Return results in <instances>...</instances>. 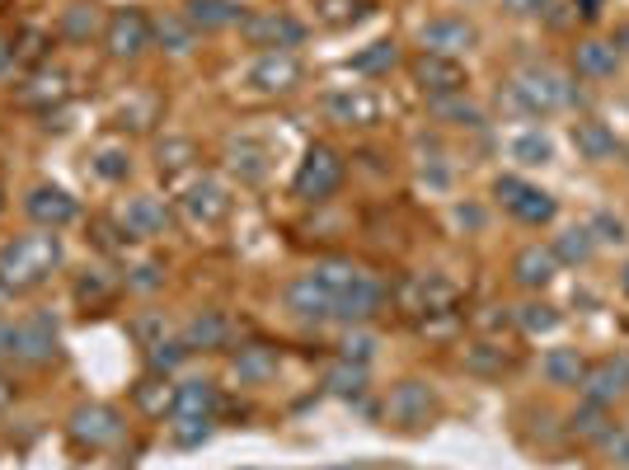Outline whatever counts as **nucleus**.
Returning a JSON list of instances; mask_svg holds the SVG:
<instances>
[{
	"label": "nucleus",
	"instance_id": "obj_1",
	"mask_svg": "<svg viewBox=\"0 0 629 470\" xmlns=\"http://www.w3.org/2000/svg\"><path fill=\"white\" fill-rule=\"evenodd\" d=\"M62 264V240L57 231L19 235L15 245L0 250V292H33L52 278V268Z\"/></svg>",
	"mask_w": 629,
	"mask_h": 470
},
{
	"label": "nucleus",
	"instance_id": "obj_2",
	"mask_svg": "<svg viewBox=\"0 0 629 470\" xmlns=\"http://www.w3.org/2000/svg\"><path fill=\"white\" fill-rule=\"evenodd\" d=\"M0 358H15V362H43L57 358V320L52 315H29L19 325H0Z\"/></svg>",
	"mask_w": 629,
	"mask_h": 470
},
{
	"label": "nucleus",
	"instance_id": "obj_3",
	"mask_svg": "<svg viewBox=\"0 0 629 470\" xmlns=\"http://www.w3.org/2000/svg\"><path fill=\"white\" fill-rule=\"evenodd\" d=\"M338 184H343V156H338L334 146H310L306 160H301V170H296V198H306V203H324V198H334Z\"/></svg>",
	"mask_w": 629,
	"mask_h": 470
},
{
	"label": "nucleus",
	"instance_id": "obj_4",
	"mask_svg": "<svg viewBox=\"0 0 629 470\" xmlns=\"http://www.w3.org/2000/svg\"><path fill=\"white\" fill-rule=\"evenodd\" d=\"M568 99H573V94H568L564 80L550 76V71H526L522 80L507 85V104L531 113V118H536V113H554L559 104H568Z\"/></svg>",
	"mask_w": 629,
	"mask_h": 470
},
{
	"label": "nucleus",
	"instance_id": "obj_5",
	"mask_svg": "<svg viewBox=\"0 0 629 470\" xmlns=\"http://www.w3.org/2000/svg\"><path fill=\"white\" fill-rule=\"evenodd\" d=\"M216 405H221V400H216L212 381H188V386H174V419L188 423L184 433H179V442L207 438V423H212Z\"/></svg>",
	"mask_w": 629,
	"mask_h": 470
},
{
	"label": "nucleus",
	"instance_id": "obj_6",
	"mask_svg": "<svg viewBox=\"0 0 629 470\" xmlns=\"http://www.w3.org/2000/svg\"><path fill=\"white\" fill-rule=\"evenodd\" d=\"M127 433V423L118 409L108 405H80L76 414H71V438L80 442V447H90V452H104V447H118Z\"/></svg>",
	"mask_w": 629,
	"mask_h": 470
},
{
	"label": "nucleus",
	"instance_id": "obj_7",
	"mask_svg": "<svg viewBox=\"0 0 629 470\" xmlns=\"http://www.w3.org/2000/svg\"><path fill=\"white\" fill-rule=\"evenodd\" d=\"M104 47L113 62H137L141 52L151 47V19L141 15V10H118L104 24Z\"/></svg>",
	"mask_w": 629,
	"mask_h": 470
},
{
	"label": "nucleus",
	"instance_id": "obj_8",
	"mask_svg": "<svg viewBox=\"0 0 629 470\" xmlns=\"http://www.w3.org/2000/svg\"><path fill=\"white\" fill-rule=\"evenodd\" d=\"M240 33H245L249 47H268V52L296 47L306 38V29H301L292 15H277V10H254V15H245L240 19Z\"/></svg>",
	"mask_w": 629,
	"mask_h": 470
},
{
	"label": "nucleus",
	"instance_id": "obj_9",
	"mask_svg": "<svg viewBox=\"0 0 629 470\" xmlns=\"http://www.w3.org/2000/svg\"><path fill=\"white\" fill-rule=\"evenodd\" d=\"M381 306H385V282L357 268V278L348 282V287L338 292V301H334V320L362 325V320H371V315H381Z\"/></svg>",
	"mask_w": 629,
	"mask_h": 470
},
{
	"label": "nucleus",
	"instance_id": "obj_10",
	"mask_svg": "<svg viewBox=\"0 0 629 470\" xmlns=\"http://www.w3.org/2000/svg\"><path fill=\"white\" fill-rule=\"evenodd\" d=\"M301 76H306V66L296 62V52H287V47H277V52H263L259 62L249 66V85L263 94H287L301 85Z\"/></svg>",
	"mask_w": 629,
	"mask_h": 470
},
{
	"label": "nucleus",
	"instance_id": "obj_11",
	"mask_svg": "<svg viewBox=\"0 0 629 470\" xmlns=\"http://www.w3.org/2000/svg\"><path fill=\"white\" fill-rule=\"evenodd\" d=\"M324 113H329L334 123H343V127H376V123H381V113H385V104L371 90L353 85V90H334V94H329V99H324Z\"/></svg>",
	"mask_w": 629,
	"mask_h": 470
},
{
	"label": "nucleus",
	"instance_id": "obj_12",
	"mask_svg": "<svg viewBox=\"0 0 629 470\" xmlns=\"http://www.w3.org/2000/svg\"><path fill=\"white\" fill-rule=\"evenodd\" d=\"M24 212H29V217L38 221L43 231H62V226H71V221H76L80 207H76V198H71V193H62V188L38 184L29 198H24Z\"/></svg>",
	"mask_w": 629,
	"mask_h": 470
},
{
	"label": "nucleus",
	"instance_id": "obj_13",
	"mask_svg": "<svg viewBox=\"0 0 629 470\" xmlns=\"http://www.w3.org/2000/svg\"><path fill=\"white\" fill-rule=\"evenodd\" d=\"M414 76L418 85L432 94V99H442V94H461L465 90V66L456 57H437V52H423L414 62Z\"/></svg>",
	"mask_w": 629,
	"mask_h": 470
},
{
	"label": "nucleus",
	"instance_id": "obj_14",
	"mask_svg": "<svg viewBox=\"0 0 629 470\" xmlns=\"http://www.w3.org/2000/svg\"><path fill=\"white\" fill-rule=\"evenodd\" d=\"M179 207H184L188 221H198V226H216V221H226V212H231V198H226V188L216 184V179H198V184L179 198Z\"/></svg>",
	"mask_w": 629,
	"mask_h": 470
},
{
	"label": "nucleus",
	"instance_id": "obj_15",
	"mask_svg": "<svg viewBox=\"0 0 629 470\" xmlns=\"http://www.w3.org/2000/svg\"><path fill=\"white\" fill-rule=\"evenodd\" d=\"M169 231V207L160 198H127L123 207V235L127 240H155Z\"/></svg>",
	"mask_w": 629,
	"mask_h": 470
},
{
	"label": "nucleus",
	"instance_id": "obj_16",
	"mask_svg": "<svg viewBox=\"0 0 629 470\" xmlns=\"http://www.w3.org/2000/svg\"><path fill=\"white\" fill-rule=\"evenodd\" d=\"M399 301L409 306L414 315H437V311H451V301H456V282H446V278H414V282H404V292H399Z\"/></svg>",
	"mask_w": 629,
	"mask_h": 470
},
{
	"label": "nucleus",
	"instance_id": "obj_17",
	"mask_svg": "<svg viewBox=\"0 0 629 470\" xmlns=\"http://www.w3.org/2000/svg\"><path fill=\"white\" fill-rule=\"evenodd\" d=\"M498 198L507 203V212H512V217L531 221V226H540V221L554 217L550 193H540V188H526V184H517V179H503V184H498Z\"/></svg>",
	"mask_w": 629,
	"mask_h": 470
},
{
	"label": "nucleus",
	"instance_id": "obj_18",
	"mask_svg": "<svg viewBox=\"0 0 629 470\" xmlns=\"http://www.w3.org/2000/svg\"><path fill=\"white\" fill-rule=\"evenodd\" d=\"M24 109H57V104H66L71 99V80L62 76V71H33L29 76V85H19V94H15Z\"/></svg>",
	"mask_w": 629,
	"mask_h": 470
},
{
	"label": "nucleus",
	"instance_id": "obj_19",
	"mask_svg": "<svg viewBox=\"0 0 629 470\" xmlns=\"http://www.w3.org/2000/svg\"><path fill=\"white\" fill-rule=\"evenodd\" d=\"M470 43H475V29H470L465 19L442 15V19H428V24H423V52L456 57V52H461V47H470Z\"/></svg>",
	"mask_w": 629,
	"mask_h": 470
},
{
	"label": "nucleus",
	"instance_id": "obj_20",
	"mask_svg": "<svg viewBox=\"0 0 629 470\" xmlns=\"http://www.w3.org/2000/svg\"><path fill=\"white\" fill-rule=\"evenodd\" d=\"M287 306H292L301 320H334V297L320 287L315 273H301V278L287 287Z\"/></svg>",
	"mask_w": 629,
	"mask_h": 470
},
{
	"label": "nucleus",
	"instance_id": "obj_21",
	"mask_svg": "<svg viewBox=\"0 0 629 470\" xmlns=\"http://www.w3.org/2000/svg\"><path fill=\"white\" fill-rule=\"evenodd\" d=\"M432 414V391L423 381H404L390 391V419L404 423V428H418V423H428Z\"/></svg>",
	"mask_w": 629,
	"mask_h": 470
},
{
	"label": "nucleus",
	"instance_id": "obj_22",
	"mask_svg": "<svg viewBox=\"0 0 629 470\" xmlns=\"http://www.w3.org/2000/svg\"><path fill=\"white\" fill-rule=\"evenodd\" d=\"M625 386H629V358L601 362V367L583 372V391H587V400H592V405H606V400H615Z\"/></svg>",
	"mask_w": 629,
	"mask_h": 470
},
{
	"label": "nucleus",
	"instance_id": "obj_23",
	"mask_svg": "<svg viewBox=\"0 0 629 470\" xmlns=\"http://www.w3.org/2000/svg\"><path fill=\"white\" fill-rule=\"evenodd\" d=\"M231 372H235V381H245V386H259V381H268V376L277 372V353H273V348H263V344L240 348V353L231 358Z\"/></svg>",
	"mask_w": 629,
	"mask_h": 470
},
{
	"label": "nucleus",
	"instance_id": "obj_24",
	"mask_svg": "<svg viewBox=\"0 0 629 470\" xmlns=\"http://www.w3.org/2000/svg\"><path fill=\"white\" fill-rule=\"evenodd\" d=\"M151 38L165 47V52L184 57V52H193V43H198V29H193L188 19H179V15H160L151 24Z\"/></svg>",
	"mask_w": 629,
	"mask_h": 470
},
{
	"label": "nucleus",
	"instance_id": "obj_25",
	"mask_svg": "<svg viewBox=\"0 0 629 470\" xmlns=\"http://www.w3.org/2000/svg\"><path fill=\"white\" fill-rule=\"evenodd\" d=\"M226 165H231V174H240L245 184H259L263 174H268V156H263L259 141H231V151H226Z\"/></svg>",
	"mask_w": 629,
	"mask_h": 470
},
{
	"label": "nucleus",
	"instance_id": "obj_26",
	"mask_svg": "<svg viewBox=\"0 0 629 470\" xmlns=\"http://www.w3.org/2000/svg\"><path fill=\"white\" fill-rule=\"evenodd\" d=\"M226 334H231V325L216 311H207V315H198V320H188L184 344H188V353H193V348H226Z\"/></svg>",
	"mask_w": 629,
	"mask_h": 470
},
{
	"label": "nucleus",
	"instance_id": "obj_27",
	"mask_svg": "<svg viewBox=\"0 0 629 470\" xmlns=\"http://www.w3.org/2000/svg\"><path fill=\"white\" fill-rule=\"evenodd\" d=\"M188 24L193 29H226V24H240V10L231 0H188Z\"/></svg>",
	"mask_w": 629,
	"mask_h": 470
},
{
	"label": "nucleus",
	"instance_id": "obj_28",
	"mask_svg": "<svg viewBox=\"0 0 629 470\" xmlns=\"http://www.w3.org/2000/svg\"><path fill=\"white\" fill-rule=\"evenodd\" d=\"M540 372L550 376L554 386H578L587 367H583V358H578L573 348H550V353H545V362H540Z\"/></svg>",
	"mask_w": 629,
	"mask_h": 470
},
{
	"label": "nucleus",
	"instance_id": "obj_29",
	"mask_svg": "<svg viewBox=\"0 0 629 470\" xmlns=\"http://www.w3.org/2000/svg\"><path fill=\"white\" fill-rule=\"evenodd\" d=\"M517 282L522 287H545V282L554 278V254L550 250H540V245H531V250L517 254Z\"/></svg>",
	"mask_w": 629,
	"mask_h": 470
},
{
	"label": "nucleus",
	"instance_id": "obj_30",
	"mask_svg": "<svg viewBox=\"0 0 629 470\" xmlns=\"http://www.w3.org/2000/svg\"><path fill=\"white\" fill-rule=\"evenodd\" d=\"M573 146H578L587 160H611L615 156V137L601 123H592V118H587V123H573Z\"/></svg>",
	"mask_w": 629,
	"mask_h": 470
},
{
	"label": "nucleus",
	"instance_id": "obj_31",
	"mask_svg": "<svg viewBox=\"0 0 629 470\" xmlns=\"http://www.w3.org/2000/svg\"><path fill=\"white\" fill-rule=\"evenodd\" d=\"M62 33L71 43H90L94 33H99V10L85 5V0H76L71 10H62Z\"/></svg>",
	"mask_w": 629,
	"mask_h": 470
},
{
	"label": "nucleus",
	"instance_id": "obj_32",
	"mask_svg": "<svg viewBox=\"0 0 629 470\" xmlns=\"http://www.w3.org/2000/svg\"><path fill=\"white\" fill-rule=\"evenodd\" d=\"M113 287H118V282L108 278L104 268H85V273L76 278V301L94 311V306H104V301L113 297Z\"/></svg>",
	"mask_w": 629,
	"mask_h": 470
},
{
	"label": "nucleus",
	"instance_id": "obj_33",
	"mask_svg": "<svg viewBox=\"0 0 629 470\" xmlns=\"http://www.w3.org/2000/svg\"><path fill=\"white\" fill-rule=\"evenodd\" d=\"M615 66H620V52H615L611 43L578 47V71H583V76H615Z\"/></svg>",
	"mask_w": 629,
	"mask_h": 470
},
{
	"label": "nucleus",
	"instance_id": "obj_34",
	"mask_svg": "<svg viewBox=\"0 0 629 470\" xmlns=\"http://www.w3.org/2000/svg\"><path fill=\"white\" fill-rule=\"evenodd\" d=\"M137 405L146 409V414H174V386H169L165 376H146L137 386Z\"/></svg>",
	"mask_w": 629,
	"mask_h": 470
},
{
	"label": "nucleus",
	"instance_id": "obj_35",
	"mask_svg": "<svg viewBox=\"0 0 629 470\" xmlns=\"http://www.w3.org/2000/svg\"><path fill=\"white\" fill-rule=\"evenodd\" d=\"M315 10H320L324 24L343 29V24H357V19L367 15V0H315Z\"/></svg>",
	"mask_w": 629,
	"mask_h": 470
},
{
	"label": "nucleus",
	"instance_id": "obj_36",
	"mask_svg": "<svg viewBox=\"0 0 629 470\" xmlns=\"http://www.w3.org/2000/svg\"><path fill=\"white\" fill-rule=\"evenodd\" d=\"M90 165H94V174H99V179H127V170H132V156H127L123 146H99Z\"/></svg>",
	"mask_w": 629,
	"mask_h": 470
},
{
	"label": "nucleus",
	"instance_id": "obj_37",
	"mask_svg": "<svg viewBox=\"0 0 629 470\" xmlns=\"http://www.w3.org/2000/svg\"><path fill=\"white\" fill-rule=\"evenodd\" d=\"M432 113H437V118H451L456 127H484V113H479L475 104H461V99H451V94L432 99Z\"/></svg>",
	"mask_w": 629,
	"mask_h": 470
},
{
	"label": "nucleus",
	"instance_id": "obj_38",
	"mask_svg": "<svg viewBox=\"0 0 629 470\" xmlns=\"http://www.w3.org/2000/svg\"><path fill=\"white\" fill-rule=\"evenodd\" d=\"M184 358H188V344H165V339H160V344H146V367H151L155 376H169Z\"/></svg>",
	"mask_w": 629,
	"mask_h": 470
},
{
	"label": "nucleus",
	"instance_id": "obj_39",
	"mask_svg": "<svg viewBox=\"0 0 629 470\" xmlns=\"http://www.w3.org/2000/svg\"><path fill=\"white\" fill-rule=\"evenodd\" d=\"M198 160V151H193V141H184V137H169L165 146H160V174H179V170H188Z\"/></svg>",
	"mask_w": 629,
	"mask_h": 470
},
{
	"label": "nucleus",
	"instance_id": "obj_40",
	"mask_svg": "<svg viewBox=\"0 0 629 470\" xmlns=\"http://www.w3.org/2000/svg\"><path fill=\"white\" fill-rule=\"evenodd\" d=\"M324 381H329V391L334 395H357L362 386H367V372H362V362H343V367H334Z\"/></svg>",
	"mask_w": 629,
	"mask_h": 470
},
{
	"label": "nucleus",
	"instance_id": "obj_41",
	"mask_svg": "<svg viewBox=\"0 0 629 470\" xmlns=\"http://www.w3.org/2000/svg\"><path fill=\"white\" fill-rule=\"evenodd\" d=\"M512 156L522 160V165H545L550 160V141L540 137V132H526V137L512 141Z\"/></svg>",
	"mask_w": 629,
	"mask_h": 470
},
{
	"label": "nucleus",
	"instance_id": "obj_42",
	"mask_svg": "<svg viewBox=\"0 0 629 470\" xmlns=\"http://www.w3.org/2000/svg\"><path fill=\"white\" fill-rule=\"evenodd\" d=\"M155 123V99H127L123 109H118V127H132V132H141V127Z\"/></svg>",
	"mask_w": 629,
	"mask_h": 470
},
{
	"label": "nucleus",
	"instance_id": "obj_43",
	"mask_svg": "<svg viewBox=\"0 0 629 470\" xmlns=\"http://www.w3.org/2000/svg\"><path fill=\"white\" fill-rule=\"evenodd\" d=\"M465 367H470V372H498V367H503V348H489V344L465 348Z\"/></svg>",
	"mask_w": 629,
	"mask_h": 470
},
{
	"label": "nucleus",
	"instance_id": "obj_44",
	"mask_svg": "<svg viewBox=\"0 0 629 470\" xmlns=\"http://www.w3.org/2000/svg\"><path fill=\"white\" fill-rule=\"evenodd\" d=\"M517 325L526 329V334H545V329L559 325V315L550 311V306H522V315H517Z\"/></svg>",
	"mask_w": 629,
	"mask_h": 470
},
{
	"label": "nucleus",
	"instance_id": "obj_45",
	"mask_svg": "<svg viewBox=\"0 0 629 470\" xmlns=\"http://www.w3.org/2000/svg\"><path fill=\"white\" fill-rule=\"evenodd\" d=\"M43 47H47L43 33H38V29H24V33H19V47H15V62H24V66L43 62Z\"/></svg>",
	"mask_w": 629,
	"mask_h": 470
},
{
	"label": "nucleus",
	"instance_id": "obj_46",
	"mask_svg": "<svg viewBox=\"0 0 629 470\" xmlns=\"http://www.w3.org/2000/svg\"><path fill=\"white\" fill-rule=\"evenodd\" d=\"M357 71H381V66H395V43H371V52L353 57Z\"/></svg>",
	"mask_w": 629,
	"mask_h": 470
},
{
	"label": "nucleus",
	"instance_id": "obj_47",
	"mask_svg": "<svg viewBox=\"0 0 629 470\" xmlns=\"http://www.w3.org/2000/svg\"><path fill=\"white\" fill-rule=\"evenodd\" d=\"M559 254H564L568 264H583L587 254H592V240H587V231H568L564 240H559Z\"/></svg>",
	"mask_w": 629,
	"mask_h": 470
},
{
	"label": "nucleus",
	"instance_id": "obj_48",
	"mask_svg": "<svg viewBox=\"0 0 629 470\" xmlns=\"http://www.w3.org/2000/svg\"><path fill=\"white\" fill-rule=\"evenodd\" d=\"M573 428H578L583 438H601V442H606V433H611V428H606V419H601V409H597V405L583 409V414L573 419Z\"/></svg>",
	"mask_w": 629,
	"mask_h": 470
},
{
	"label": "nucleus",
	"instance_id": "obj_49",
	"mask_svg": "<svg viewBox=\"0 0 629 470\" xmlns=\"http://www.w3.org/2000/svg\"><path fill=\"white\" fill-rule=\"evenodd\" d=\"M160 264H137L132 273H127V287H137V292H151V287H160Z\"/></svg>",
	"mask_w": 629,
	"mask_h": 470
},
{
	"label": "nucleus",
	"instance_id": "obj_50",
	"mask_svg": "<svg viewBox=\"0 0 629 470\" xmlns=\"http://www.w3.org/2000/svg\"><path fill=\"white\" fill-rule=\"evenodd\" d=\"M371 353H376V339H371V334H353V339L343 344V358L348 362H367Z\"/></svg>",
	"mask_w": 629,
	"mask_h": 470
},
{
	"label": "nucleus",
	"instance_id": "obj_51",
	"mask_svg": "<svg viewBox=\"0 0 629 470\" xmlns=\"http://www.w3.org/2000/svg\"><path fill=\"white\" fill-rule=\"evenodd\" d=\"M503 5L512 15H540V10H545V0H503Z\"/></svg>",
	"mask_w": 629,
	"mask_h": 470
},
{
	"label": "nucleus",
	"instance_id": "obj_52",
	"mask_svg": "<svg viewBox=\"0 0 629 470\" xmlns=\"http://www.w3.org/2000/svg\"><path fill=\"white\" fill-rule=\"evenodd\" d=\"M597 231H601V240H625V226L611 217H597Z\"/></svg>",
	"mask_w": 629,
	"mask_h": 470
},
{
	"label": "nucleus",
	"instance_id": "obj_53",
	"mask_svg": "<svg viewBox=\"0 0 629 470\" xmlns=\"http://www.w3.org/2000/svg\"><path fill=\"white\" fill-rule=\"evenodd\" d=\"M606 442H611V452L629 466V438H625V433H606Z\"/></svg>",
	"mask_w": 629,
	"mask_h": 470
},
{
	"label": "nucleus",
	"instance_id": "obj_54",
	"mask_svg": "<svg viewBox=\"0 0 629 470\" xmlns=\"http://www.w3.org/2000/svg\"><path fill=\"white\" fill-rule=\"evenodd\" d=\"M10 400H15V386H10V381L0 376V409H10Z\"/></svg>",
	"mask_w": 629,
	"mask_h": 470
},
{
	"label": "nucleus",
	"instance_id": "obj_55",
	"mask_svg": "<svg viewBox=\"0 0 629 470\" xmlns=\"http://www.w3.org/2000/svg\"><path fill=\"white\" fill-rule=\"evenodd\" d=\"M10 57H15V47H10V43H5V38H0V71L10 66Z\"/></svg>",
	"mask_w": 629,
	"mask_h": 470
},
{
	"label": "nucleus",
	"instance_id": "obj_56",
	"mask_svg": "<svg viewBox=\"0 0 629 470\" xmlns=\"http://www.w3.org/2000/svg\"><path fill=\"white\" fill-rule=\"evenodd\" d=\"M578 10H583V15L592 19V15H597V10H601V0H578Z\"/></svg>",
	"mask_w": 629,
	"mask_h": 470
},
{
	"label": "nucleus",
	"instance_id": "obj_57",
	"mask_svg": "<svg viewBox=\"0 0 629 470\" xmlns=\"http://www.w3.org/2000/svg\"><path fill=\"white\" fill-rule=\"evenodd\" d=\"M615 47H629V24H625L620 33H615Z\"/></svg>",
	"mask_w": 629,
	"mask_h": 470
},
{
	"label": "nucleus",
	"instance_id": "obj_58",
	"mask_svg": "<svg viewBox=\"0 0 629 470\" xmlns=\"http://www.w3.org/2000/svg\"><path fill=\"white\" fill-rule=\"evenodd\" d=\"M625 292H629V268H625Z\"/></svg>",
	"mask_w": 629,
	"mask_h": 470
},
{
	"label": "nucleus",
	"instance_id": "obj_59",
	"mask_svg": "<svg viewBox=\"0 0 629 470\" xmlns=\"http://www.w3.org/2000/svg\"><path fill=\"white\" fill-rule=\"evenodd\" d=\"M0 207H5V198H0Z\"/></svg>",
	"mask_w": 629,
	"mask_h": 470
}]
</instances>
